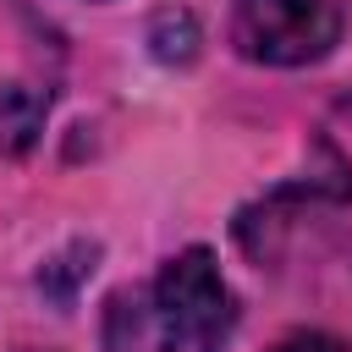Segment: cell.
<instances>
[{
	"label": "cell",
	"mask_w": 352,
	"mask_h": 352,
	"mask_svg": "<svg viewBox=\"0 0 352 352\" xmlns=\"http://www.w3.org/2000/svg\"><path fill=\"white\" fill-rule=\"evenodd\" d=\"M231 336V292L209 248L176 253L148 292H116L104 352H220Z\"/></svg>",
	"instance_id": "cell-1"
},
{
	"label": "cell",
	"mask_w": 352,
	"mask_h": 352,
	"mask_svg": "<svg viewBox=\"0 0 352 352\" xmlns=\"http://www.w3.org/2000/svg\"><path fill=\"white\" fill-rule=\"evenodd\" d=\"M341 33L336 0H231V44L264 66H308Z\"/></svg>",
	"instance_id": "cell-2"
},
{
	"label": "cell",
	"mask_w": 352,
	"mask_h": 352,
	"mask_svg": "<svg viewBox=\"0 0 352 352\" xmlns=\"http://www.w3.org/2000/svg\"><path fill=\"white\" fill-rule=\"evenodd\" d=\"M38 121H44V99L33 88H6L0 94V148L22 154L38 132Z\"/></svg>",
	"instance_id": "cell-3"
},
{
	"label": "cell",
	"mask_w": 352,
	"mask_h": 352,
	"mask_svg": "<svg viewBox=\"0 0 352 352\" xmlns=\"http://www.w3.org/2000/svg\"><path fill=\"white\" fill-rule=\"evenodd\" d=\"M275 352H346L336 336H292L286 346H275Z\"/></svg>",
	"instance_id": "cell-4"
}]
</instances>
